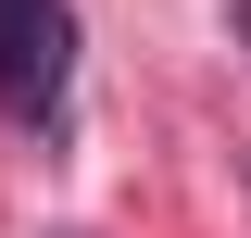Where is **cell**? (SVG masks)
<instances>
[{
	"mask_svg": "<svg viewBox=\"0 0 251 238\" xmlns=\"http://www.w3.org/2000/svg\"><path fill=\"white\" fill-rule=\"evenodd\" d=\"M63 50H75V25H63V0H0V100L13 113H63Z\"/></svg>",
	"mask_w": 251,
	"mask_h": 238,
	"instance_id": "6da1fadb",
	"label": "cell"
}]
</instances>
